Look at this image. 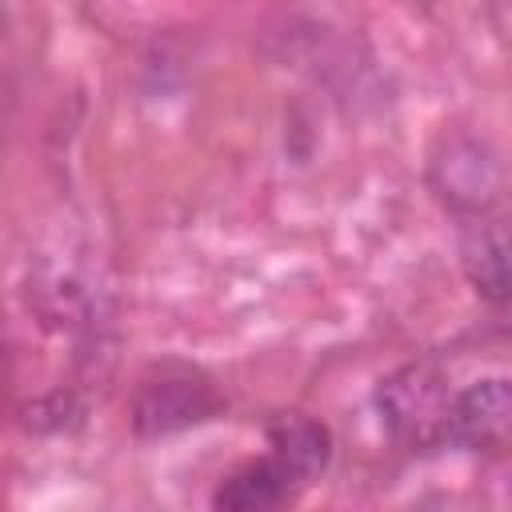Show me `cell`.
<instances>
[{"label":"cell","mask_w":512,"mask_h":512,"mask_svg":"<svg viewBox=\"0 0 512 512\" xmlns=\"http://www.w3.org/2000/svg\"><path fill=\"white\" fill-rule=\"evenodd\" d=\"M452 400L456 392L448 388L444 372L428 360L404 364L376 384L380 424L404 452H432L448 444Z\"/></svg>","instance_id":"6da1fadb"},{"label":"cell","mask_w":512,"mask_h":512,"mask_svg":"<svg viewBox=\"0 0 512 512\" xmlns=\"http://www.w3.org/2000/svg\"><path fill=\"white\" fill-rule=\"evenodd\" d=\"M228 400L216 388V380L192 364H156L132 392L128 424L140 440H164L188 428H200L216 416H224Z\"/></svg>","instance_id":"7a4b0ae2"},{"label":"cell","mask_w":512,"mask_h":512,"mask_svg":"<svg viewBox=\"0 0 512 512\" xmlns=\"http://www.w3.org/2000/svg\"><path fill=\"white\" fill-rule=\"evenodd\" d=\"M428 184L444 208H452L456 216L468 220V216H484L496 204V196L504 188V172L484 140H476L468 132H448L432 148Z\"/></svg>","instance_id":"3957f363"},{"label":"cell","mask_w":512,"mask_h":512,"mask_svg":"<svg viewBox=\"0 0 512 512\" xmlns=\"http://www.w3.org/2000/svg\"><path fill=\"white\" fill-rule=\"evenodd\" d=\"M448 444L468 452H496L512 444V376H484L456 392Z\"/></svg>","instance_id":"277c9868"},{"label":"cell","mask_w":512,"mask_h":512,"mask_svg":"<svg viewBox=\"0 0 512 512\" xmlns=\"http://www.w3.org/2000/svg\"><path fill=\"white\" fill-rule=\"evenodd\" d=\"M308 484L272 452L236 464L212 488V512H288Z\"/></svg>","instance_id":"5b68a950"},{"label":"cell","mask_w":512,"mask_h":512,"mask_svg":"<svg viewBox=\"0 0 512 512\" xmlns=\"http://www.w3.org/2000/svg\"><path fill=\"white\" fill-rule=\"evenodd\" d=\"M460 268L480 300L512 304V228L488 212L468 216L460 224Z\"/></svg>","instance_id":"8992f818"},{"label":"cell","mask_w":512,"mask_h":512,"mask_svg":"<svg viewBox=\"0 0 512 512\" xmlns=\"http://www.w3.org/2000/svg\"><path fill=\"white\" fill-rule=\"evenodd\" d=\"M264 440L268 452L280 456L304 484L320 480L328 460H332V432L324 420L308 416V412H280L264 424Z\"/></svg>","instance_id":"52a82bcc"},{"label":"cell","mask_w":512,"mask_h":512,"mask_svg":"<svg viewBox=\"0 0 512 512\" xmlns=\"http://www.w3.org/2000/svg\"><path fill=\"white\" fill-rule=\"evenodd\" d=\"M76 416H80V408H76V400L68 392H48V396H40V400L20 408V424L28 432H60Z\"/></svg>","instance_id":"ba28073f"}]
</instances>
